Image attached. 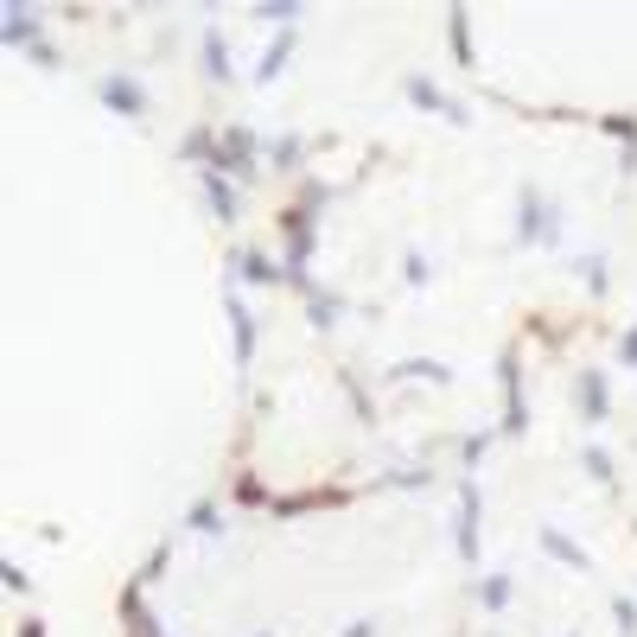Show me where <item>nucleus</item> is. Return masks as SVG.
<instances>
[{
    "label": "nucleus",
    "mask_w": 637,
    "mask_h": 637,
    "mask_svg": "<svg viewBox=\"0 0 637 637\" xmlns=\"http://www.w3.org/2000/svg\"><path fill=\"white\" fill-rule=\"evenodd\" d=\"M102 96H109L122 115H141L147 109V96H141V83H134V77H109V83H102Z\"/></svg>",
    "instance_id": "1"
},
{
    "label": "nucleus",
    "mask_w": 637,
    "mask_h": 637,
    "mask_svg": "<svg viewBox=\"0 0 637 637\" xmlns=\"http://www.w3.org/2000/svg\"><path fill=\"white\" fill-rule=\"evenodd\" d=\"M230 319H236V364H249V351H255V319H249L243 300H230Z\"/></svg>",
    "instance_id": "2"
},
{
    "label": "nucleus",
    "mask_w": 637,
    "mask_h": 637,
    "mask_svg": "<svg viewBox=\"0 0 637 637\" xmlns=\"http://www.w3.org/2000/svg\"><path fill=\"white\" fill-rule=\"evenodd\" d=\"M39 39V20H32V7H7V45H32Z\"/></svg>",
    "instance_id": "3"
},
{
    "label": "nucleus",
    "mask_w": 637,
    "mask_h": 637,
    "mask_svg": "<svg viewBox=\"0 0 637 637\" xmlns=\"http://www.w3.org/2000/svg\"><path fill=\"white\" fill-rule=\"evenodd\" d=\"M580 408H587V415L599 421V415H606V383H599V376L587 370V376H580Z\"/></svg>",
    "instance_id": "4"
},
{
    "label": "nucleus",
    "mask_w": 637,
    "mask_h": 637,
    "mask_svg": "<svg viewBox=\"0 0 637 637\" xmlns=\"http://www.w3.org/2000/svg\"><path fill=\"white\" fill-rule=\"evenodd\" d=\"M211 204H217V217H230V211H236V198H230V185H217V172H211Z\"/></svg>",
    "instance_id": "5"
},
{
    "label": "nucleus",
    "mask_w": 637,
    "mask_h": 637,
    "mask_svg": "<svg viewBox=\"0 0 637 637\" xmlns=\"http://www.w3.org/2000/svg\"><path fill=\"white\" fill-rule=\"evenodd\" d=\"M262 20H281L287 26V20H300V7H294V0H274V7H262Z\"/></svg>",
    "instance_id": "6"
},
{
    "label": "nucleus",
    "mask_w": 637,
    "mask_h": 637,
    "mask_svg": "<svg viewBox=\"0 0 637 637\" xmlns=\"http://www.w3.org/2000/svg\"><path fill=\"white\" fill-rule=\"evenodd\" d=\"M243 274H249V281H274V268L262 262V255H243Z\"/></svg>",
    "instance_id": "7"
},
{
    "label": "nucleus",
    "mask_w": 637,
    "mask_h": 637,
    "mask_svg": "<svg viewBox=\"0 0 637 637\" xmlns=\"http://www.w3.org/2000/svg\"><path fill=\"white\" fill-rule=\"evenodd\" d=\"M510 599V580H485V606H504Z\"/></svg>",
    "instance_id": "8"
},
{
    "label": "nucleus",
    "mask_w": 637,
    "mask_h": 637,
    "mask_svg": "<svg viewBox=\"0 0 637 637\" xmlns=\"http://www.w3.org/2000/svg\"><path fill=\"white\" fill-rule=\"evenodd\" d=\"M625 357H631V364H637V332H631V338H625Z\"/></svg>",
    "instance_id": "9"
}]
</instances>
